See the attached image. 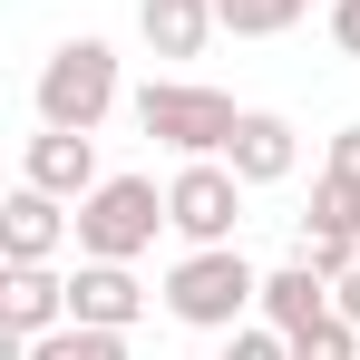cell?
<instances>
[{
    "instance_id": "obj_1",
    "label": "cell",
    "mask_w": 360,
    "mask_h": 360,
    "mask_svg": "<svg viewBox=\"0 0 360 360\" xmlns=\"http://www.w3.org/2000/svg\"><path fill=\"white\" fill-rule=\"evenodd\" d=\"M166 311L185 331H243L263 311V273L243 263L234 243H185V263L166 273Z\"/></svg>"
},
{
    "instance_id": "obj_2",
    "label": "cell",
    "mask_w": 360,
    "mask_h": 360,
    "mask_svg": "<svg viewBox=\"0 0 360 360\" xmlns=\"http://www.w3.org/2000/svg\"><path fill=\"white\" fill-rule=\"evenodd\" d=\"M39 127H78V136H98L108 108H117V49L108 39H59L49 59H39Z\"/></svg>"
},
{
    "instance_id": "obj_3",
    "label": "cell",
    "mask_w": 360,
    "mask_h": 360,
    "mask_svg": "<svg viewBox=\"0 0 360 360\" xmlns=\"http://www.w3.org/2000/svg\"><path fill=\"white\" fill-rule=\"evenodd\" d=\"M136 127L156 136V146H176V156H224L234 146L243 108L224 88H195V78H156V88H136Z\"/></svg>"
},
{
    "instance_id": "obj_4",
    "label": "cell",
    "mask_w": 360,
    "mask_h": 360,
    "mask_svg": "<svg viewBox=\"0 0 360 360\" xmlns=\"http://www.w3.org/2000/svg\"><path fill=\"white\" fill-rule=\"evenodd\" d=\"M156 234H166L156 176H108L98 195H78V253H88V263H136Z\"/></svg>"
},
{
    "instance_id": "obj_5",
    "label": "cell",
    "mask_w": 360,
    "mask_h": 360,
    "mask_svg": "<svg viewBox=\"0 0 360 360\" xmlns=\"http://www.w3.org/2000/svg\"><path fill=\"white\" fill-rule=\"evenodd\" d=\"M243 195H253V185H243L224 156H185L176 185H166V224H176L185 243H234L243 234Z\"/></svg>"
},
{
    "instance_id": "obj_6",
    "label": "cell",
    "mask_w": 360,
    "mask_h": 360,
    "mask_svg": "<svg viewBox=\"0 0 360 360\" xmlns=\"http://www.w3.org/2000/svg\"><path fill=\"white\" fill-rule=\"evenodd\" d=\"M68 234H78L68 195H49V185H30V176H20V195L0 205V253H10V263H49Z\"/></svg>"
},
{
    "instance_id": "obj_7",
    "label": "cell",
    "mask_w": 360,
    "mask_h": 360,
    "mask_svg": "<svg viewBox=\"0 0 360 360\" xmlns=\"http://www.w3.org/2000/svg\"><path fill=\"white\" fill-rule=\"evenodd\" d=\"M20 176L49 185V195H68V205L108 185V176H98V136H78V127H39V136L20 146Z\"/></svg>"
},
{
    "instance_id": "obj_8",
    "label": "cell",
    "mask_w": 360,
    "mask_h": 360,
    "mask_svg": "<svg viewBox=\"0 0 360 360\" xmlns=\"http://www.w3.org/2000/svg\"><path fill=\"white\" fill-rule=\"evenodd\" d=\"M68 321L136 331V321H146V283H136L127 263H88V253H78V273H68Z\"/></svg>"
},
{
    "instance_id": "obj_9",
    "label": "cell",
    "mask_w": 360,
    "mask_h": 360,
    "mask_svg": "<svg viewBox=\"0 0 360 360\" xmlns=\"http://www.w3.org/2000/svg\"><path fill=\"white\" fill-rule=\"evenodd\" d=\"M224 166H234L243 185H283V176L302 166V136H292V117H273V108H243L234 146H224Z\"/></svg>"
},
{
    "instance_id": "obj_10",
    "label": "cell",
    "mask_w": 360,
    "mask_h": 360,
    "mask_svg": "<svg viewBox=\"0 0 360 360\" xmlns=\"http://www.w3.org/2000/svg\"><path fill=\"white\" fill-rule=\"evenodd\" d=\"M0 311H10V341H39V331H59V321H68V273H49V263H10V283H0Z\"/></svg>"
},
{
    "instance_id": "obj_11",
    "label": "cell",
    "mask_w": 360,
    "mask_h": 360,
    "mask_svg": "<svg viewBox=\"0 0 360 360\" xmlns=\"http://www.w3.org/2000/svg\"><path fill=\"white\" fill-rule=\"evenodd\" d=\"M136 30H146L156 59H205V39L224 20H214V0H136Z\"/></svg>"
},
{
    "instance_id": "obj_12",
    "label": "cell",
    "mask_w": 360,
    "mask_h": 360,
    "mask_svg": "<svg viewBox=\"0 0 360 360\" xmlns=\"http://www.w3.org/2000/svg\"><path fill=\"white\" fill-rule=\"evenodd\" d=\"M263 321L273 331H311V321H331V273H311V263H283V273H263Z\"/></svg>"
},
{
    "instance_id": "obj_13",
    "label": "cell",
    "mask_w": 360,
    "mask_h": 360,
    "mask_svg": "<svg viewBox=\"0 0 360 360\" xmlns=\"http://www.w3.org/2000/svg\"><path fill=\"white\" fill-rule=\"evenodd\" d=\"M20 360H127V331H98V321H59L39 341H20Z\"/></svg>"
},
{
    "instance_id": "obj_14",
    "label": "cell",
    "mask_w": 360,
    "mask_h": 360,
    "mask_svg": "<svg viewBox=\"0 0 360 360\" xmlns=\"http://www.w3.org/2000/svg\"><path fill=\"white\" fill-rule=\"evenodd\" d=\"M302 234H341V243H360V185L321 166V185H311V214H302Z\"/></svg>"
},
{
    "instance_id": "obj_15",
    "label": "cell",
    "mask_w": 360,
    "mask_h": 360,
    "mask_svg": "<svg viewBox=\"0 0 360 360\" xmlns=\"http://www.w3.org/2000/svg\"><path fill=\"white\" fill-rule=\"evenodd\" d=\"M302 10L311 0H214V20L234 39H283V30H302Z\"/></svg>"
},
{
    "instance_id": "obj_16",
    "label": "cell",
    "mask_w": 360,
    "mask_h": 360,
    "mask_svg": "<svg viewBox=\"0 0 360 360\" xmlns=\"http://www.w3.org/2000/svg\"><path fill=\"white\" fill-rule=\"evenodd\" d=\"M292 360H360V321H311V331H292Z\"/></svg>"
},
{
    "instance_id": "obj_17",
    "label": "cell",
    "mask_w": 360,
    "mask_h": 360,
    "mask_svg": "<svg viewBox=\"0 0 360 360\" xmlns=\"http://www.w3.org/2000/svg\"><path fill=\"white\" fill-rule=\"evenodd\" d=\"M224 360H292V331H273V321H243V331H224Z\"/></svg>"
},
{
    "instance_id": "obj_18",
    "label": "cell",
    "mask_w": 360,
    "mask_h": 360,
    "mask_svg": "<svg viewBox=\"0 0 360 360\" xmlns=\"http://www.w3.org/2000/svg\"><path fill=\"white\" fill-rule=\"evenodd\" d=\"M331 39H341V59H360V0H331Z\"/></svg>"
},
{
    "instance_id": "obj_19",
    "label": "cell",
    "mask_w": 360,
    "mask_h": 360,
    "mask_svg": "<svg viewBox=\"0 0 360 360\" xmlns=\"http://www.w3.org/2000/svg\"><path fill=\"white\" fill-rule=\"evenodd\" d=\"M331 176H351V185H360V127H341V136H331Z\"/></svg>"
},
{
    "instance_id": "obj_20",
    "label": "cell",
    "mask_w": 360,
    "mask_h": 360,
    "mask_svg": "<svg viewBox=\"0 0 360 360\" xmlns=\"http://www.w3.org/2000/svg\"><path fill=\"white\" fill-rule=\"evenodd\" d=\"M331 311H341V321H360V263L341 273V283H331Z\"/></svg>"
}]
</instances>
